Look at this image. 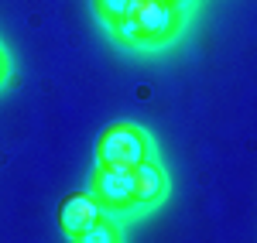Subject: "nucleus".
Here are the masks:
<instances>
[{
	"mask_svg": "<svg viewBox=\"0 0 257 243\" xmlns=\"http://www.w3.org/2000/svg\"><path fill=\"white\" fill-rule=\"evenodd\" d=\"M148 161V137L134 123H110L96 141V164L99 168H120L131 171Z\"/></svg>",
	"mask_w": 257,
	"mask_h": 243,
	"instance_id": "1",
	"label": "nucleus"
},
{
	"mask_svg": "<svg viewBox=\"0 0 257 243\" xmlns=\"http://www.w3.org/2000/svg\"><path fill=\"white\" fill-rule=\"evenodd\" d=\"M134 21V31H138V45H161V41L175 38V31L182 28V11L172 4H161V0H134L131 4V14Z\"/></svg>",
	"mask_w": 257,
	"mask_h": 243,
	"instance_id": "2",
	"label": "nucleus"
},
{
	"mask_svg": "<svg viewBox=\"0 0 257 243\" xmlns=\"http://www.w3.org/2000/svg\"><path fill=\"white\" fill-rule=\"evenodd\" d=\"M89 195L99 202V209H113V212H127L134 209V182H131V171H120V168H99L89 178Z\"/></svg>",
	"mask_w": 257,
	"mask_h": 243,
	"instance_id": "3",
	"label": "nucleus"
},
{
	"mask_svg": "<svg viewBox=\"0 0 257 243\" xmlns=\"http://www.w3.org/2000/svg\"><path fill=\"white\" fill-rule=\"evenodd\" d=\"M103 216V209H99V202L89 195V192H76V195H65L59 202V226L65 236H76V233H82L86 226H93Z\"/></svg>",
	"mask_w": 257,
	"mask_h": 243,
	"instance_id": "4",
	"label": "nucleus"
},
{
	"mask_svg": "<svg viewBox=\"0 0 257 243\" xmlns=\"http://www.w3.org/2000/svg\"><path fill=\"white\" fill-rule=\"evenodd\" d=\"M131 182H134V205L161 202V195H165V188H168V178H165L161 164H155L151 158L141 161L138 168H131Z\"/></svg>",
	"mask_w": 257,
	"mask_h": 243,
	"instance_id": "5",
	"label": "nucleus"
},
{
	"mask_svg": "<svg viewBox=\"0 0 257 243\" xmlns=\"http://www.w3.org/2000/svg\"><path fill=\"white\" fill-rule=\"evenodd\" d=\"M72 243H120V229L110 219H103L99 216L93 226H86L82 233H76V236H69Z\"/></svg>",
	"mask_w": 257,
	"mask_h": 243,
	"instance_id": "6",
	"label": "nucleus"
},
{
	"mask_svg": "<svg viewBox=\"0 0 257 243\" xmlns=\"http://www.w3.org/2000/svg\"><path fill=\"white\" fill-rule=\"evenodd\" d=\"M131 4H134V0H93L96 14H99L103 21H106L110 28H113L117 21H123L127 14H131Z\"/></svg>",
	"mask_w": 257,
	"mask_h": 243,
	"instance_id": "7",
	"label": "nucleus"
},
{
	"mask_svg": "<svg viewBox=\"0 0 257 243\" xmlns=\"http://www.w3.org/2000/svg\"><path fill=\"white\" fill-rule=\"evenodd\" d=\"M7 76H11V65H7V55L0 52V86L7 82Z\"/></svg>",
	"mask_w": 257,
	"mask_h": 243,
	"instance_id": "8",
	"label": "nucleus"
},
{
	"mask_svg": "<svg viewBox=\"0 0 257 243\" xmlns=\"http://www.w3.org/2000/svg\"><path fill=\"white\" fill-rule=\"evenodd\" d=\"M161 4H172V7H178V4H182V0H161Z\"/></svg>",
	"mask_w": 257,
	"mask_h": 243,
	"instance_id": "9",
	"label": "nucleus"
}]
</instances>
